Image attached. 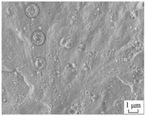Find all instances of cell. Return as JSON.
<instances>
[{"mask_svg": "<svg viewBox=\"0 0 146 116\" xmlns=\"http://www.w3.org/2000/svg\"><path fill=\"white\" fill-rule=\"evenodd\" d=\"M46 40L45 35L40 31L34 32L31 36V41L36 46L42 45Z\"/></svg>", "mask_w": 146, "mask_h": 116, "instance_id": "cell-1", "label": "cell"}, {"mask_svg": "<svg viewBox=\"0 0 146 116\" xmlns=\"http://www.w3.org/2000/svg\"><path fill=\"white\" fill-rule=\"evenodd\" d=\"M25 11L28 17L30 18H35L38 16L40 10L39 7L36 4L31 3L26 7Z\"/></svg>", "mask_w": 146, "mask_h": 116, "instance_id": "cell-2", "label": "cell"}, {"mask_svg": "<svg viewBox=\"0 0 146 116\" xmlns=\"http://www.w3.org/2000/svg\"><path fill=\"white\" fill-rule=\"evenodd\" d=\"M34 65L37 69L42 70L45 67L46 65V60L42 57H38L35 59L34 61Z\"/></svg>", "mask_w": 146, "mask_h": 116, "instance_id": "cell-3", "label": "cell"}]
</instances>
